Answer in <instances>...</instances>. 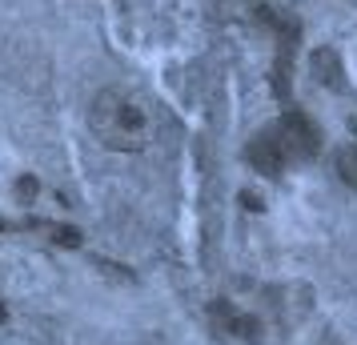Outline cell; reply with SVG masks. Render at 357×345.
I'll use <instances>...</instances> for the list:
<instances>
[{
  "label": "cell",
  "mask_w": 357,
  "mask_h": 345,
  "mask_svg": "<svg viewBox=\"0 0 357 345\" xmlns=\"http://www.w3.org/2000/svg\"><path fill=\"white\" fill-rule=\"evenodd\" d=\"M89 125L100 145L113 153H145L161 132V113L132 89H100L89 109Z\"/></svg>",
  "instance_id": "obj_1"
},
{
  "label": "cell",
  "mask_w": 357,
  "mask_h": 345,
  "mask_svg": "<svg viewBox=\"0 0 357 345\" xmlns=\"http://www.w3.org/2000/svg\"><path fill=\"white\" fill-rule=\"evenodd\" d=\"M337 173H341V181L349 185V189H357V148L354 145L337 148Z\"/></svg>",
  "instance_id": "obj_5"
},
{
  "label": "cell",
  "mask_w": 357,
  "mask_h": 345,
  "mask_svg": "<svg viewBox=\"0 0 357 345\" xmlns=\"http://www.w3.org/2000/svg\"><path fill=\"white\" fill-rule=\"evenodd\" d=\"M245 161L253 164L261 177H269V181H281V177H285V169H289V157H285V148H281V137H277L273 125H265L261 132H253V141L245 145Z\"/></svg>",
  "instance_id": "obj_3"
},
{
  "label": "cell",
  "mask_w": 357,
  "mask_h": 345,
  "mask_svg": "<svg viewBox=\"0 0 357 345\" xmlns=\"http://www.w3.org/2000/svg\"><path fill=\"white\" fill-rule=\"evenodd\" d=\"M273 129H277V137H281V148H285L289 164H309L321 153V129H317L301 109H289L281 121H273Z\"/></svg>",
  "instance_id": "obj_2"
},
{
  "label": "cell",
  "mask_w": 357,
  "mask_h": 345,
  "mask_svg": "<svg viewBox=\"0 0 357 345\" xmlns=\"http://www.w3.org/2000/svg\"><path fill=\"white\" fill-rule=\"evenodd\" d=\"M213 325L221 329V333H229V337H237V342H257L261 337V325L257 317H249V313H241L233 301H213Z\"/></svg>",
  "instance_id": "obj_4"
}]
</instances>
